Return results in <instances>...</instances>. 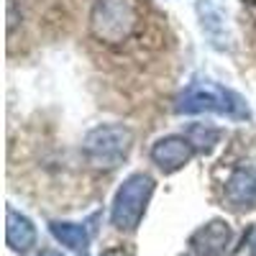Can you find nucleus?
Segmentation results:
<instances>
[{"mask_svg": "<svg viewBox=\"0 0 256 256\" xmlns=\"http://www.w3.org/2000/svg\"><path fill=\"white\" fill-rule=\"evenodd\" d=\"M152 192H154V180L148 174L136 172L128 177L116 192V200H113V210H110L113 226L120 230H134L144 218L146 205L152 200Z\"/></svg>", "mask_w": 256, "mask_h": 256, "instance_id": "3", "label": "nucleus"}, {"mask_svg": "<svg viewBox=\"0 0 256 256\" xmlns=\"http://www.w3.org/2000/svg\"><path fill=\"white\" fill-rule=\"evenodd\" d=\"M251 256H256V236H254V241H251Z\"/></svg>", "mask_w": 256, "mask_h": 256, "instance_id": "14", "label": "nucleus"}, {"mask_svg": "<svg viewBox=\"0 0 256 256\" xmlns=\"http://www.w3.org/2000/svg\"><path fill=\"white\" fill-rule=\"evenodd\" d=\"M187 138H190V144L195 148H200V152H210V148L218 144V138H220V128L208 126V123H192L187 128Z\"/></svg>", "mask_w": 256, "mask_h": 256, "instance_id": "11", "label": "nucleus"}, {"mask_svg": "<svg viewBox=\"0 0 256 256\" xmlns=\"http://www.w3.org/2000/svg\"><path fill=\"white\" fill-rule=\"evenodd\" d=\"M52 233L59 244H64L72 251H84L88 248V228L77 223H52Z\"/></svg>", "mask_w": 256, "mask_h": 256, "instance_id": "10", "label": "nucleus"}, {"mask_svg": "<svg viewBox=\"0 0 256 256\" xmlns=\"http://www.w3.org/2000/svg\"><path fill=\"white\" fill-rule=\"evenodd\" d=\"M102 256H128V254H126L123 248H108V251H105Z\"/></svg>", "mask_w": 256, "mask_h": 256, "instance_id": "12", "label": "nucleus"}, {"mask_svg": "<svg viewBox=\"0 0 256 256\" xmlns=\"http://www.w3.org/2000/svg\"><path fill=\"white\" fill-rule=\"evenodd\" d=\"M198 16L210 44L218 49H228L233 41V28L223 0H198Z\"/></svg>", "mask_w": 256, "mask_h": 256, "instance_id": "5", "label": "nucleus"}, {"mask_svg": "<svg viewBox=\"0 0 256 256\" xmlns=\"http://www.w3.org/2000/svg\"><path fill=\"white\" fill-rule=\"evenodd\" d=\"M248 6H251V8L256 10V0H248Z\"/></svg>", "mask_w": 256, "mask_h": 256, "instance_id": "15", "label": "nucleus"}, {"mask_svg": "<svg viewBox=\"0 0 256 256\" xmlns=\"http://www.w3.org/2000/svg\"><path fill=\"white\" fill-rule=\"evenodd\" d=\"M136 24H138V10L134 0H98L90 16L92 34L100 41H108V44H118V41L128 38Z\"/></svg>", "mask_w": 256, "mask_h": 256, "instance_id": "4", "label": "nucleus"}, {"mask_svg": "<svg viewBox=\"0 0 256 256\" xmlns=\"http://www.w3.org/2000/svg\"><path fill=\"white\" fill-rule=\"evenodd\" d=\"M134 144V134L128 126L110 123V126H98L84 136L82 152L92 166L100 169H116L118 164L126 162L128 152Z\"/></svg>", "mask_w": 256, "mask_h": 256, "instance_id": "2", "label": "nucleus"}, {"mask_svg": "<svg viewBox=\"0 0 256 256\" xmlns=\"http://www.w3.org/2000/svg\"><path fill=\"white\" fill-rule=\"evenodd\" d=\"M41 256H62V254H56V251H41Z\"/></svg>", "mask_w": 256, "mask_h": 256, "instance_id": "13", "label": "nucleus"}, {"mask_svg": "<svg viewBox=\"0 0 256 256\" xmlns=\"http://www.w3.org/2000/svg\"><path fill=\"white\" fill-rule=\"evenodd\" d=\"M6 238H8V246L18 254H26L36 246V228L34 223L20 216V212H16L13 208L8 210V220H6Z\"/></svg>", "mask_w": 256, "mask_h": 256, "instance_id": "9", "label": "nucleus"}, {"mask_svg": "<svg viewBox=\"0 0 256 256\" xmlns=\"http://www.w3.org/2000/svg\"><path fill=\"white\" fill-rule=\"evenodd\" d=\"M192 256H195V254H192Z\"/></svg>", "mask_w": 256, "mask_h": 256, "instance_id": "16", "label": "nucleus"}, {"mask_svg": "<svg viewBox=\"0 0 256 256\" xmlns=\"http://www.w3.org/2000/svg\"><path fill=\"white\" fill-rule=\"evenodd\" d=\"M226 200L230 208L246 210L256 205V172L254 169H236L226 182Z\"/></svg>", "mask_w": 256, "mask_h": 256, "instance_id": "8", "label": "nucleus"}, {"mask_svg": "<svg viewBox=\"0 0 256 256\" xmlns=\"http://www.w3.org/2000/svg\"><path fill=\"white\" fill-rule=\"evenodd\" d=\"M174 110L184 116L195 113H220L228 118H248V105L241 95L226 90L216 82H192L177 98Z\"/></svg>", "mask_w": 256, "mask_h": 256, "instance_id": "1", "label": "nucleus"}, {"mask_svg": "<svg viewBox=\"0 0 256 256\" xmlns=\"http://www.w3.org/2000/svg\"><path fill=\"white\" fill-rule=\"evenodd\" d=\"M192 154H195V146L190 144L187 136H164L152 146V159L164 172L182 169L192 159Z\"/></svg>", "mask_w": 256, "mask_h": 256, "instance_id": "6", "label": "nucleus"}, {"mask_svg": "<svg viewBox=\"0 0 256 256\" xmlns=\"http://www.w3.org/2000/svg\"><path fill=\"white\" fill-rule=\"evenodd\" d=\"M230 244V228L223 220H210L208 226L198 228L190 238L192 254L195 256H223Z\"/></svg>", "mask_w": 256, "mask_h": 256, "instance_id": "7", "label": "nucleus"}]
</instances>
